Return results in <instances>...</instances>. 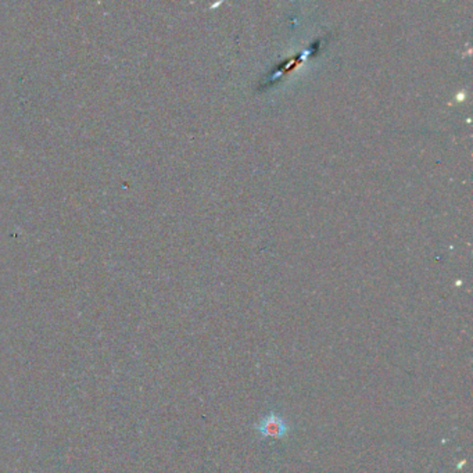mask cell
<instances>
[{
	"instance_id": "6da1fadb",
	"label": "cell",
	"mask_w": 473,
	"mask_h": 473,
	"mask_svg": "<svg viewBox=\"0 0 473 473\" xmlns=\"http://www.w3.org/2000/svg\"><path fill=\"white\" fill-rule=\"evenodd\" d=\"M256 429L264 437L282 439L289 432V425L281 415L277 412H271L261 418V421L256 425Z\"/></svg>"
}]
</instances>
